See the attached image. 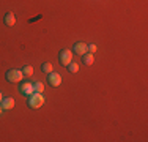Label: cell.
Listing matches in <instances>:
<instances>
[{
	"label": "cell",
	"mask_w": 148,
	"mask_h": 142,
	"mask_svg": "<svg viewBox=\"0 0 148 142\" xmlns=\"http://www.w3.org/2000/svg\"><path fill=\"white\" fill-rule=\"evenodd\" d=\"M3 21H5V26H8V27H13L16 24V17H14V14H13V13H8Z\"/></svg>",
	"instance_id": "obj_8"
},
{
	"label": "cell",
	"mask_w": 148,
	"mask_h": 142,
	"mask_svg": "<svg viewBox=\"0 0 148 142\" xmlns=\"http://www.w3.org/2000/svg\"><path fill=\"white\" fill-rule=\"evenodd\" d=\"M22 73H24V76H32V74H33V68H32V66H25V68L22 70Z\"/></svg>",
	"instance_id": "obj_13"
},
{
	"label": "cell",
	"mask_w": 148,
	"mask_h": 142,
	"mask_svg": "<svg viewBox=\"0 0 148 142\" xmlns=\"http://www.w3.org/2000/svg\"><path fill=\"white\" fill-rule=\"evenodd\" d=\"M87 51H90L91 54H93V52L96 51V46H95V44H90V46H87Z\"/></svg>",
	"instance_id": "obj_14"
},
{
	"label": "cell",
	"mask_w": 148,
	"mask_h": 142,
	"mask_svg": "<svg viewBox=\"0 0 148 142\" xmlns=\"http://www.w3.org/2000/svg\"><path fill=\"white\" fill-rule=\"evenodd\" d=\"M44 104V98H43V95L41 93H32L30 95V98H29V106L32 109H38V108H41V106Z\"/></svg>",
	"instance_id": "obj_1"
},
{
	"label": "cell",
	"mask_w": 148,
	"mask_h": 142,
	"mask_svg": "<svg viewBox=\"0 0 148 142\" xmlns=\"http://www.w3.org/2000/svg\"><path fill=\"white\" fill-rule=\"evenodd\" d=\"M82 60H84V63H85L87 66H90V65H93L95 57H93V54H91V52H90V54H87V52H85V54L82 55Z\"/></svg>",
	"instance_id": "obj_9"
},
{
	"label": "cell",
	"mask_w": 148,
	"mask_h": 142,
	"mask_svg": "<svg viewBox=\"0 0 148 142\" xmlns=\"http://www.w3.org/2000/svg\"><path fill=\"white\" fill-rule=\"evenodd\" d=\"M58 59H60V63H62V65L68 66L69 63L73 62V52H71V51H68V49H63V51L60 52Z\"/></svg>",
	"instance_id": "obj_3"
},
{
	"label": "cell",
	"mask_w": 148,
	"mask_h": 142,
	"mask_svg": "<svg viewBox=\"0 0 148 142\" xmlns=\"http://www.w3.org/2000/svg\"><path fill=\"white\" fill-rule=\"evenodd\" d=\"M2 112H3V108H2V106H0V115H2Z\"/></svg>",
	"instance_id": "obj_15"
},
{
	"label": "cell",
	"mask_w": 148,
	"mask_h": 142,
	"mask_svg": "<svg viewBox=\"0 0 148 142\" xmlns=\"http://www.w3.org/2000/svg\"><path fill=\"white\" fill-rule=\"evenodd\" d=\"M47 81H49V84H51V85H54V87H58L60 82H62V76H60L58 73H49Z\"/></svg>",
	"instance_id": "obj_4"
},
{
	"label": "cell",
	"mask_w": 148,
	"mask_h": 142,
	"mask_svg": "<svg viewBox=\"0 0 148 142\" xmlns=\"http://www.w3.org/2000/svg\"><path fill=\"white\" fill-rule=\"evenodd\" d=\"M33 88H35V92H36V93H43V90H44V84L38 81V82H35V84H33Z\"/></svg>",
	"instance_id": "obj_10"
},
{
	"label": "cell",
	"mask_w": 148,
	"mask_h": 142,
	"mask_svg": "<svg viewBox=\"0 0 148 142\" xmlns=\"http://www.w3.org/2000/svg\"><path fill=\"white\" fill-rule=\"evenodd\" d=\"M21 93L25 95V97H30L32 93H35V88H33V84L32 82H25L21 85Z\"/></svg>",
	"instance_id": "obj_5"
},
{
	"label": "cell",
	"mask_w": 148,
	"mask_h": 142,
	"mask_svg": "<svg viewBox=\"0 0 148 142\" xmlns=\"http://www.w3.org/2000/svg\"><path fill=\"white\" fill-rule=\"evenodd\" d=\"M68 70H69V73H77V71H79V65H77V63H69Z\"/></svg>",
	"instance_id": "obj_12"
},
{
	"label": "cell",
	"mask_w": 148,
	"mask_h": 142,
	"mask_svg": "<svg viewBox=\"0 0 148 142\" xmlns=\"http://www.w3.org/2000/svg\"><path fill=\"white\" fill-rule=\"evenodd\" d=\"M0 104H2L3 111H10V109L14 108V99H13V98H3Z\"/></svg>",
	"instance_id": "obj_6"
},
{
	"label": "cell",
	"mask_w": 148,
	"mask_h": 142,
	"mask_svg": "<svg viewBox=\"0 0 148 142\" xmlns=\"http://www.w3.org/2000/svg\"><path fill=\"white\" fill-rule=\"evenodd\" d=\"M41 70H43L46 74H49V73H52V65H51V63H43Z\"/></svg>",
	"instance_id": "obj_11"
},
{
	"label": "cell",
	"mask_w": 148,
	"mask_h": 142,
	"mask_svg": "<svg viewBox=\"0 0 148 142\" xmlns=\"http://www.w3.org/2000/svg\"><path fill=\"white\" fill-rule=\"evenodd\" d=\"M74 51H76V54L84 55L87 52V44L85 43H76V44H74Z\"/></svg>",
	"instance_id": "obj_7"
},
{
	"label": "cell",
	"mask_w": 148,
	"mask_h": 142,
	"mask_svg": "<svg viewBox=\"0 0 148 142\" xmlns=\"http://www.w3.org/2000/svg\"><path fill=\"white\" fill-rule=\"evenodd\" d=\"M24 77V73L21 70H10L8 73H6V81L8 82H19V81H22Z\"/></svg>",
	"instance_id": "obj_2"
},
{
	"label": "cell",
	"mask_w": 148,
	"mask_h": 142,
	"mask_svg": "<svg viewBox=\"0 0 148 142\" xmlns=\"http://www.w3.org/2000/svg\"><path fill=\"white\" fill-rule=\"evenodd\" d=\"M2 99H3V98H2V93H0V103H2Z\"/></svg>",
	"instance_id": "obj_16"
}]
</instances>
